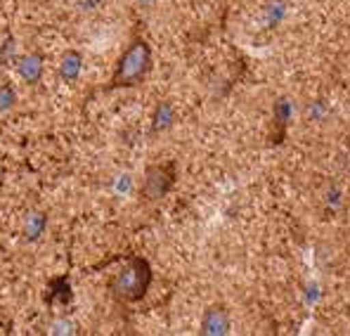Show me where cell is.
Returning <instances> with one entry per match:
<instances>
[{"mask_svg":"<svg viewBox=\"0 0 350 336\" xmlns=\"http://www.w3.org/2000/svg\"><path fill=\"white\" fill-rule=\"evenodd\" d=\"M0 175H3V164H0Z\"/></svg>","mask_w":350,"mask_h":336,"instance_id":"14","label":"cell"},{"mask_svg":"<svg viewBox=\"0 0 350 336\" xmlns=\"http://www.w3.org/2000/svg\"><path fill=\"white\" fill-rule=\"evenodd\" d=\"M152 69V50L145 40H133L128 50L121 55L116 64V71L111 76V88H131L137 86Z\"/></svg>","mask_w":350,"mask_h":336,"instance_id":"2","label":"cell"},{"mask_svg":"<svg viewBox=\"0 0 350 336\" xmlns=\"http://www.w3.org/2000/svg\"><path fill=\"white\" fill-rule=\"evenodd\" d=\"M17 105V90H14L12 83H0V114L10 112L12 107Z\"/></svg>","mask_w":350,"mask_h":336,"instance_id":"10","label":"cell"},{"mask_svg":"<svg viewBox=\"0 0 350 336\" xmlns=\"http://www.w3.org/2000/svg\"><path fill=\"white\" fill-rule=\"evenodd\" d=\"M79 332V324L66 322V320H59V322L53 324V334H76Z\"/></svg>","mask_w":350,"mask_h":336,"instance_id":"11","label":"cell"},{"mask_svg":"<svg viewBox=\"0 0 350 336\" xmlns=\"http://www.w3.org/2000/svg\"><path fill=\"white\" fill-rule=\"evenodd\" d=\"M71 301H74V292H71L69 277L62 275L50 280L48 292H45V303L48 306H69Z\"/></svg>","mask_w":350,"mask_h":336,"instance_id":"5","label":"cell"},{"mask_svg":"<svg viewBox=\"0 0 350 336\" xmlns=\"http://www.w3.org/2000/svg\"><path fill=\"white\" fill-rule=\"evenodd\" d=\"M12 55H14V38L10 36V38L5 40L3 48H0V62H3V64L8 66L10 64V57H12Z\"/></svg>","mask_w":350,"mask_h":336,"instance_id":"12","label":"cell"},{"mask_svg":"<svg viewBox=\"0 0 350 336\" xmlns=\"http://www.w3.org/2000/svg\"><path fill=\"white\" fill-rule=\"evenodd\" d=\"M175 183V166L173 164H157L147 168L145 183H142V196L147 201H159L168 194Z\"/></svg>","mask_w":350,"mask_h":336,"instance_id":"3","label":"cell"},{"mask_svg":"<svg viewBox=\"0 0 350 336\" xmlns=\"http://www.w3.org/2000/svg\"><path fill=\"white\" fill-rule=\"evenodd\" d=\"M173 123V109L168 102H161L154 112V123H152V131L159 133V131H166L168 126Z\"/></svg>","mask_w":350,"mask_h":336,"instance_id":"9","label":"cell"},{"mask_svg":"<svg viewBox=\"0 0 350 336\" xmlns=\"http://www.w3.org/2000/svg\"><path fill=\"white\" fill-rule=\"evenodd\" d=\"M149 282H152V268L145 258L133 256L126 261V266L116 272L111 282V294L121 301H140L147 294Z\"/></svg>","mask_w":350,"mask_h":336,"instance_id":"1","label":"cell"},{"mask_svg":"<svg viewBox=\"0 0 350 336\" xmlns=\"http://www.w3.org/2000/svg\"><path fill=\"white\" fill-rule=\"evenodd\" d=\"M97 3H100V0H79V5H81L83 10H92Z\"/></svg>","mask_w":350,"mask_h":336,"instance_id":"13","label":"cell"},{"mask_svg":"<svg viewBox=\"0 0 350 336\" xmlns=\"http://www.w3.org/2000/svg\"><path fill=\"white\" fill-rule=\"evenodd\" d=\"M81 66H83V57L81 53H76V50H66L64 55H62V62H59V79L64 81V83H74L76 79L81 76Z\"/></svg>","mask_w":350,"mask_h":336,"instance_id":"7","label":"cell"},{"mask_svg":"<svg viewBox=\"0 0 350 336\" xmlns=\"http://www.w3.org/2000/svg\"><path fill=\"white\" fill-rule=\"evenodd\" d=\"M17 74L24 83L29 86H36L43 76V57L38 53H29V55H22L17 60Z\"/></svg>","mask_w":350,"mask_h":336,"instance_id":"4","label":"cell"},{"mask_svg":"<svg viewBox=\"0 0 350 336\" xmlns=\"http://www.w3.org/2000/svg\"><path fill=\"white\" fill-rule=\"evenodd\" d=\"M230 327L228 322V315H225L223 308H208L204 315V322H202V332L204 334H225Z\"/></svg>","mask_w":350,"mask_h":336,"instance_id":"8","label":"cell"},{"mask_svg":"<svg viewBox=\"0 0 350 336\" xmlns=\"http://www.w3.org/2000/svg\"><path fill=\"white\" fill-rule=\"evenodd\" d=\"M48 230V214L45 211H29L24 216V225H22V237L27 242H38L40 237Z\"/></svg>","mask_w":350,"mask_h":336,"instance_id":"6","label":"cell"}]
</instances>
